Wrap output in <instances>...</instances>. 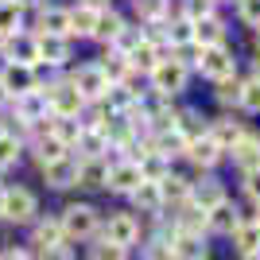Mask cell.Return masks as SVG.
Returning a JSON list of instances; mask_svg holds the SVG:
<instances>
[{"mask_svg": "<svg viewBox=\"0 0 260 260\" xmlns=\"http://www.w3.org/2000/svg\"><path fill=\"white\" fill-rule=\"evenodd\" d=\"M74 148L82 152V159H98V155L105 152V136H101L98 128H82V136H78Z\"/></svg>", "mask_w": 260, "mask_h": 260, "instance_id": "cell-34", "label": "cell"}, {"mask_svg": "<svg viewBox=\"0 0 260 260\" xmlns=\"http://www.w3.org/2000/svg\"><path fill=\"white\" fill-rule=\"evenodd\" d=\"M43 179H47L51 186H58V190H62V186H74V179H78V159H74V155H62V159L47 163V167H43Z\"/></svg>", "mask_w": 260, "mask_h": 260, "instance_id": "cell-12", "label": "cell"}, {"mask_svg": "<svg viewBox=\"0 0 260 260\" xmlns=\"http://www.w3.org/2000/svg\"><path fill=\"white\" fill-rule=\"evenodd\" d=\"M252 221H256V225H260V206H256V217H252Z\"/></svg>", "mask_w": 260, "mask_h": 260, "instance_id": "cell-51", "label": "cell"}, {"mask_svg": "<svg viewBox=\"0 0 260 260\" xmlns=\"http://www.w3.org/2000/svg\"><path fill=\"white\" fill-rule=\"evenodd\" d=\"M171 225H175V229H183V233H194V237H202V233H206V210L194 206V202L186 198L183 206H179V217H175Z\"/></svg>", "mask_w": 260, "mask_h": 260, "instance_id": "cell-14", "label": "cell"}, {"mask_svg": "<svg viewBox=\"0 0 260 260\" xmlns=\"http://www.w3.org/2000/svg\"><path fill=\"white\" fill-rule=\"evenodd\" d=\"M16 159H20V140H16L12 132H0V171L12 167Z\"/></svg>", "mask_w": 260, "mask_h": 260, "instance_id": "cell-37", "label": "cell"}, {"mask_svg": "<svg viewBox=\"0 0 260 260\" xmlns=\"http://www.w3.org/2000/svg\"><path fill=\"white\" fill-rule=\"evenodd\" d=\"M245 194L260 206V167H256V171H245Z\"/></svg>", "mask_w": 260, "mask_h": 260, "instance_id": "cell-44", "label": "cell"}, {"mask_svg": "<svg viewBox=\"0 0 260 260\" xmlns=\"http://www.w3.org/2000/svg\"><path fill=\"white\" fill-rule=\"evenodd\" d=\"M225 39V23L217 20V16H206V20L194 23V43L198 47H221Z\"/></svg>", "mask_w": 260, "mask_h": 260, "instance_id": "cell-21", "label": "cell"}, {"mask_svg": "<svg viewBox=\"0 0 260 260\" xmlns=\"http://www.w3.org/2000/svg\"><path fill=\"white\" fill-rule=\"evenodd\" d=\"M35 245L39 249H54V245H66L62 237V225H58V217H43V221H35Z\"/></svg>", "mask_w": 260, "mask_h": 260, "instance_id": "cell-25", "label": "cell"}, {"mask_svg": "<svg viewBox=\"0 0 260 260\" xmlns=\"http://www.w3.org/2000/svg\"><path fill=\"white\" fill-rule=\"evenodd\" d=\"M128 252L117 249V245H109V241H98L93 249H89V260H124Z\"/></svg>", "mask_w": 260, "mask_h": 260, "instance_id": "cell-41", "label": "cell"}, {"mask_svg": "<svg viewBox=\"0 0 260 260\" xmlns=\"http://www.w3.org/2000/svg\"><path fill=\"white\" fill-rule=\"evenodd\" d=\"M0 89L8 93V98H23V93H31L35 86V66H20V62H8L0 70Z\"/></svg>", "mask_w": 260, "mask_h": 260, "instance_id": "cell-4", "label": "cell"}, {"mask_svg": "<svg viewBox=\"0 0 260 260\" xmlns=\"http://www.w3.org/2000/svg\"><path fill=\"white\" fill-rule=\"evenodd\" d=\"M62 155H70V148H62L54 136L35 140V159H39V167H47V163H54V159H62Z\"/></svg>", "mask_w": 260, "mask_h": 260, "instance_id": "cell-35", "label": "cell"}, {"mask_svg": "<svg viewBox=\"0 0 260 260\" xmlns=\"http://www.w3.org/2000/svg\"><path fill=\"white\" fill-rule=\"evenodd\" d=\"M0 206H4V186H0Z\"/></svg>", "mask_w": 260, "mask_h": 260, "instance_id": "cell-54", "label": "cell"}, {"mask_svg": "<svg viewBox=\"0 0 260 260\" xmlns=\"http://www.w3.org/2000/svg\"><path fill=\"white\" fill-rule=\"evenodd\" d=\"M136 167H140V179H144V183H159L163 175H171V171H167V159H163L159 152H148Z\"/></svg>", "mask_w": 260, "mask_h": 260, "instance_id": "cell-32", "label": "cell"}, {"mask_svg": "<svg viewBox=\"0 0 260 260\" xmlns=\"http://www.w3.org/2000/svg\"><path fill=\"white\" fill-rule=\"evenodd\" d=\"M241 20L245 23H260V0H241Z\"/></svg>", "mask_w": 260, "mask_h": 260, "instance_id": "cell-46", "label": "cell"}, {"mask_svg": "<svg viewBox=\"0 0 260 260\" xmlns=\"http://www.w3.org/2000/svg\"><path fill=\"white\" fill-rule=\"evenodd\" d=\"M206 16H214V0H183V20L198 23Z\"/></svg>", "mask_w": 260, "mask_h": 260, "instance_id": "cell-38", "label": "cell"}, {"mask_svg": "<svg viewBox=\"0 0 260 260\" xmlns=\"http://www.w3.org/2000/svg\"><path fill=\"white\" fill-rule=\"evenodd\" d=\"M98 70L105 74L109 86H117V82H124V78H128V58H124L120 51H109L105 62H98Z\"/></svg>", "mask_w": 260, "mask_h": 260, "instance_id": "cell-27", "label": "cell"}, {"mask_svg": "<svg viewBox=\"0 0 260 260\" xmlns=\"http://www.w3.org/2000/svg\"><path fill=\"white\" fill-rule=\"evenodd\" d=\"M4 98H8V93H4V89H0V105H4Z\"/></svg>", "mask_w": 260, "mask_h": 260, "instance_id": "cell-53", "label": "cell"}, {"mask_svg": "<svg viewBox=\"0 0 260 260\" xmlns=\"http://www.w3.org/2000/svg\"><path fill=\"white\" fill-rule=\"evenodd\" d=\"M144 179H140V167H136V163H113V167H109V179H105V186L109 190H117V194H132V190H136V186H140Z\"/></svg>", "mask_w": 260, "mask_h": 260, "instance_id": "cell-8", "label": "cell"}, {"mask_svg": "<svg viewBox=\"0 0 260 260\" xmlns=\"http://www.w3.org/2000/svg\"><path fill=\"white\" fill-rule=\"evenodd\" d=\"M136 237H140V221L132 214H113L105 221V233H101V241H109V245H117V249H124V252L136 245Z\"/></svg>", "mask_w": 260, "mask_h": 260, "instance_id": "cell-3", "label": "cell"}, {"mask_svg": "<svg viewBox=\"0 0 260 260\" xmlns=\"http://www.w3.org/2000/svg\"><path fill=\"white\" fill-rule=\"evenodd\" d=\"M155 186H159L163 202H175V206H183L186 198H190V183H186L183 175H163Z\"/></svg>", "mask_w": 260, "mask_h": 260, "instance_id": "cell-24", "label": "cell"}, {"mask_svg": "<svg viewBox=\"0 0 260 260\" xmlns=\"http://www.w3.org/2000/svg\"><path fill=\"white\" fill-rule=\"evenodd\" d=\"M120 31H124V20H120L117 12H101L98 27H93V39H101V43H117Z\"/></svg>", "mask_w": 260, "mask_h": 260, "instance_id": "cell-30", "label": "cell"}, {"mask_svg": "<svg viewBox=\"0 0 260 260\" xmlns=\"http://www.w3.org/2000/svg\"><path fill=\"white\" fill-rule=\"evenodd\" d=\"M163 39H167L171 47H186V43H194V23H190V20H175V23H167Z\"/></svg>", "mask_w": 260, "mask_h": 260, "instance_id": "cell-36", "label": "cell"}, {"mask_svg": "<svg viewBox=\"0 0 260 260\" xmlns=\"http://www.w3.org/2000/svg\"><path fill=\"white\" fill-rule=\"evenodd\" d=\"M198 70L206 78H214V82H221V78L233 74V54L225 51V43L221 47H202V54H198Z\"/></svg>", "mask_w": 260, "mask_h": 260, "instance_id": "cell-6", "label": "cell"}, {"mask_svg": "<svg viewBox=\"0 0 260 260\" xmlns=\"http://www.w3.org/2000/svg\"><path fill=\"white\" fill-rule=\"evenodd\" d=\"M58 225H62V237L66 241H93L98 237V210L86 206V202H74V206H66L62 217H58Z\"/></svg>", "mask_w": 260, "mask_h": 260, "instance_id": "cell-1", "label": "cell"}, {"mask_svg": "<svg viewBox=\"0 0 260 260\" xmlns=\"http://www.w3.org/2000/svg\"><path fill=\"white\" fill-rule=\"evenodd\" d=\"M241 221H245V217H241V210L233 206V202H217L214 210H206V229H210V233H225V237H229Z\"/></svg>", "mask_w": 260, "mask_h": 260, "instance_id": "cell-9", "label": "cell"}, {"mask_svg": "<svg viewBox=\"0 0 260 260\" xmlns=\"http://www.w3.org/2000/svg\"><path fill=\"white\" fill-rule=\"evenodd\" d=\"M229 152H233V163H237V167H245V171H256V167H260V136L245 132V136H241V140L233 144Z\"/></svg>", "mask_w": 260, "mask_h": 260, "instance_id": "cell-13", "label": "cell"}, {"mask_svg": "<svg viewBox=\"0 0 260 260\" xmlns=\"http://www.w3.org/2000/svg\"><path fill=\"white\" fill-rule=\"evenodd\" d=\"M98 8H86V4H78L74 12H70V35H93V27H98Z\"/></svg>", "mask_w": 260, "mask_h": 260, "instance_id": "cell-31", "label": "cell"}, {"mask_svg": "<svg viewBox=\"0 0 260 260\" xmlns=\"http://www.w3.org/2000/svg\"><path fill=\"white\" fill-rule=\"evenodd\" d=\"M20 16H23V8L16 0H0V39L20 35Z\"/></svg>", "mask_w": 260, "mask_h": 260, "instance_id": "cell-28", "label": "cell"}, {"mask_svg": "<svg viewBox=\"0 0 260 260\" xmlns=\"http://www.w3.org/2000/svg\"><path fill=\"white\" fill-rule=\"evenodd\" d=\"M0 260H35V256H31V252H23V249H4Z\"/></svg>", "mask_w": 260, "mask_h": 260, "instance_id": "cell-47", "label": "cell"}, {"mask_svg": "<svg viewBox=\"0 0 260 260\" xmlns=\"http://www.w3.org/2000/svg\"><path fill=\"white\" fill-rule=\"evenodd\" d=\"M70 86L82 93V101H101V98H105V89H109V82H105V74L98 70V62H93V66H82V70L70 78Z\"/></svg>", "mask_w": 260, "mask_h": 260, "instance_id": "cell-7", "label": "cell"}, {"mask_svg": "<svg viewBox=\"0 0 260 260\" xmlns=\"http://www.w3.org/2000/svg\"><path fill=\"white\" fill-rule=\"evenodd\" d=\"M35 214H39V202H35L31 190H23V186L4 190V206H0V217H4V221H12V225H27V221H35Z\"/></svg>", "mask_w": 260, "mask_h": 260, "instance_id": "cell-2", "label": "cell"}, {"mask_svg": "<svg viewBox=\"0 0 260 260\" xmlns=\"http://www.w3.org/2000/svg\"><path fill=\"white\" fill-rule=\"evenodd\" d=\"M35 51H39V62L47 66H62L66 54H70V47H66L62 35H35Z\"/></svg>", "mask_w": 260, "mask_h": 260, "instance_id": "cell-11", "label": "cell"}, {"mask_svg": "<svg viewBox=\"0 0 260 260\" xmlns=\"http://www.w3.org/2000/svg\"><path fill=\"white\" fill-rule=\"evenodd\" d=\"M105 179H109V163L101 159H78V179L74 183L78 186H89V190H98V186H105Z\"/></svg>", "mask_w": 260, "mask_h": 260, "instance_id": "cell-15", "label": "cell"}, {"mask_svg": "<svg viewBox=\"0 0 260 260\" xmlns=\"http://www.w3.org/2000/svg\"><path fill=\"white\" fill-rule=\"evenodd\" d=\"M4 51H8V62L20 66H35L39 62V51H35V35H12V39H0Z\"/></svg>", "mask_w": 260, "mask_h": 260, "instance_id": "cell-10", "label": "cell"}, {"mask_svg": "<svg viewBox=\"0 0 260 260\" xmlns=\"http://www.w3.org/2000/svg\"><path fill=\"white\" fill-rule=\"evenodd\" d=\"M241 105L252 109V113H260V82H256V78L241 82Z\"/></svg>", "mask_w": 260, "mask_h": 260, "instance_id": "cell-40", "label": "cell"}, {"mask_svg": "<svg viewBox=\"0 0 260 260\" xmlns=\"http://www.w3.org/2000/svg\"><path fill=\"white\" fill-rule=\"evenodd\" d=\"M16 117L27 124V120H39L47 117V98L39 93V89H31V93H23V98H16Z\"/></svg>", "mask_w": 260, "mask_h": 260, "instance_id": "cell-23", "label": "cell"}, {"mask_svg": "<svg viewBox=\"0 0 260 260\" xmlns=\"http://www.w3.org/2000/svg\"><path fill=\"white\" fill-rule=\"evenodd\" d=\"M183 155H190V159H194L198 167H214V163L221 159L225 152H221V148H217V144L210 140V136H198V140H190V144H186V152H183Z\"/></svg>", "mask_w": 260, "mask_h": 260, "instance_id": "cell-18", "label": "cell"}, {"mask_svg": "<svg viewBox=\"0 0 260 260\" xmlns=\"http://www.w3.org/2000/svg\"><path fill=\"white\" fill-rule=\"evenodd\" d=\"M256 82H260V58H256Z\"/></svg>", "mask_w": 260, "mask_h": 260, "instance_id": "cell-52", "label": "cell"}, {"mask_svg": "<svg viewBox=\"0 0 260 260\" xmlns=\"http://www.w3.org/2000/svg\"><path fill=\"white\" fill-rule=\"evenodd\" d=\"M16 4H20V8H23V4H31V8H39V4H43V0H16Z\"/></svg>", "mask_w": 260, "mask_h": 260, "instance_id": "cell-49", "label": "cell"}, {"mask_svg": "<svg viewBox=\"0 0 260 260\" xmlns=\"http://www.w3.org/2000/svg\"><path fill=\"white\" fill-rule=\"evenodd\" d=\"M217 101H221V105H241V82L233 74L217 82Z\"/></svg>", "mask_w": 260, "mask_h": 260, "instance_id": "cell-39", "label": "cell"}, {"mask_svg": "<svg viewBox=\"0 0 260 260\" xmlns=\"http://www.w3.org/2000/svg\"><path fill=\"white\" fill-rule=\"evenodd\" d=\"M190 202L202 210H214L217 202H225V190L217 179H202V183H190Z\"/></svg>", "mask_w": 260, "mask_h": 260, "instance_id": "cell-16", "label": "cell"}, {"mask_svg": "<svg viewBox=\"0 0 260 260\" xmlns=\"http://www.w3.org/2000/svg\"><path fill=\"white\" fill-rule=\"evenodd\" d=\"M39 35H70V12L66 8H43L39 12Z\"/></svg>", "mask_w": 260, "mask_h": 260, "instance_id": "cell-19", "label": "cell"}, {"mask_svg": "<svg viewBox=\"0 0 260 260\" xmlns=\"http://www.w3.org/2000/svg\"><path fill=\"white\" fill-rule=\"evenodd\" d=\"M124 58H128V70H144V74H152L155 66H159V47H152L148 39H144V43H136Z\"/></svg>", "mask_w": 260, "mask_h": 260, "instance_id": "cell-20", "label": "cell"}, {"mask_svg": "<svg viewBox=\"0 0 260 260\" xmlns=\"http://www.w3.org/2000/svg\"><path fill=\"white\" fill-rule=\"evenodd\" d=\"M82 4H86V8H98V12H105V4H109V0H82Z\"/></svg>", "mask_w": 260, "mask_h": 260, "instance_id": "cell-48", "label": "cell"}, {"mask_svg": "<svg viewBox=\"0 0 260 260\" xmlns=\"http://www.w3.org/2000/svg\"><path fill=\"white\" fill-rule=\"evenodd\" d=\"M241 260H260V252H252V256H241Z\"/></svg>", "mask_w": 260, "mask_h": 260, "instance_id": "cell-50", "label": "cell"}, {"mask_svg": "<svg viewBox=\"0 0 260 260\" xmlns=\"http://www.w3.org/2000/svg\"><path fill=\"white\" fill-rule=\"evenodd\" d=\"M136 43H144V35H136V31H132V27H124V31L117 35V43H113V51L128 54V51H132V47H136Z\"/></svg>", "mask_w": 260, "mask_h": 260, "instance_id": "cell-43", "label": "cell"}, {"mask_svg": "<svg viewBox=\"0 0 260 260\" xmlns=\"http://www.w3.org/2000/svg\"><path fill=\"white\" fill-rule=\"evenodd\" d=\"M229 237H233V249H237L241 256H252V252H260V225H256V221H241V225L233 229Z\"/></svg>", "mask_w": 260, "mask_h": 260, "instance_id": "cell-17", "label": "cell"}, {"mask_svg": "<svg viewBox=\"0 0 260 260\" xmlns=\"http://www.w3.org/2000/svg\"><path fill=\"white\" fill-rule=\"evenodd\" d=\"M101 101L109 105V113H128V109L136 105L132 89H128V86H120V82H117V86H109V89H105V98H101Z\"/></svg>", "mask_w": 260, "mask_h": 260, "instance_id": "cell-33", "label": "cell"}, {"mask_svg": "<svg viewBox=\"0 0 260 260\" xmlns=\"http://www.w3.org/2000/svg\"><path fill=\"white\" fill-rule=\"evenodd\" d=\"M51 136L62 148H74L78 144V136H82V124H78V117H54V124H51Z\"/></svg>", "mask_w": 260, "mask_h": 260, "instance_id": "cell-29", "label": "cell"}, {"mask_svg": "<svg viewBox=\"0 0 260 260\" xmlns=\"http://www.w3.org/2000/svg\"><path fill=\"white\" fill-rule=\"evenodd\" d=\"M132 202H136V210L140 214H159L163 210V194L155 183H140L136 190H132Z\"/></svg>", "mask_w": 260, "mask_h": 260, "instance_id": "cell-26", "label": "cell"}, {"mask_svg": "<svg viewBox=\"0 0 260 260\" xmlns=\"http://www.w3.org/2000/svg\"><path fill=\"white\" fill-rule=\"evenodd\" d=\"M39 260H74L70 245H54V249H39Z\"/></svg>", "mask_w": 260, "mask_h": 260, "instance_id": "cell-45", "label": "cell"}, {"mask_svg": "<svg viewBox=\"0 0 260 260\" xmlns=\"http://www.w3.org/2000/svg\"><path fill=\"white\" fill-rule=\"evenodd\" d=\"M163 8H167V0H136V16H140V20H159L163 16Z\"/></svg>", "mask_w": 260, "mask_h": 260, "instance_id": "cell-42", "label": "cell"}, {"mask_svg": "<svg viewBox=\"0 0 260 260\" xmlns=\"http://www.w3.org/2000/svg\"><path fill=\"white\" fill-rule=\"evenodd\" d=\"M152 82H155V89H159L163 98H171V93H179V89L186 86V66L179 62V58H163L152 70Z\"/></svg>", "mask_w": 260, "mask_h": 260, "instance_id": "cell-5", "label": "cell"}, {"mask_svg": "<svg viewBox=\"0 0 260 260\" xmlns=\"http://www.w3.org/2000/svg\"><path fill=\"white\" fill-rule=\"evenodd\" d=\"M206 136L217 144V148H221V152H229V148H233V144H237L241 136H245V128H241L237 120H214Z\"/></svg>", "mask_w": 260, "mask_h": 260, "instance_id": "cell-22", "label": "cell"}]
</instances>
